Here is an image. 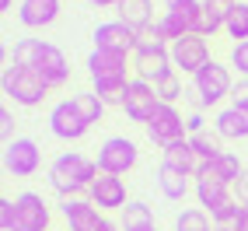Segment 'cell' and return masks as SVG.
I'll use <instances>...</instances> for the list:
<instances>
[{
    "label": "cell",
    "instance_id": "obj_1",
    "mask_svg": "<svg viewBox=\"0 0 248 231\" xmlns=\"http://www.w3.org/2000/svg\"><path fill=\"white\" fill-rule=\"evenodd\" d=\"M129 56L123 53H105V49H94L88 56V74H91V84L94 95L102 98L105 105H123V95L129 88Z\"/></svg>",
    "mask_w": 248,
    "mask_h": 231
},
{
    "label": "cell",
    "instance_id": "obj_2",
    "mask_svg": "<svg viewBox=\"0 0 248 231\" xmlns=\"http://www.w3.org/2000/svg\"><path fill=\"white\" fill-rule=\"evenodd\" d=\"M46 179H49V189L60 193V200H70V196L91 189V182L98 179V165L80 151H63L53 158Z\"/></svg>",
    "mask_w": 248,
    "mask_h": 231
},
{
    "label": "cell",
    "instance_id": "obj_3",
    "mask_svg": "<svg viewBox=\"0 0 248 231\" xmlns=\"http://www.w3.org/2000/svg\"><path fill=\"white\" fill-rule=\"evenodd\" d=\"M129 63H133V74L140 81H147V84H157V81H164L168 74H175V63H171V46L157 39L154 32H147V35H140L137 42V53L129 56Z\"/></svg>",
    "mask_w": 248,
    "mask_h": 231
},
{
    "label": "cell",
    "instance_id": "obj_4",
    "mask_svg": "<svg viewBox=\"0 0 248 231\" xmlns=\"http://www.w3.org/2000/svg\"><path fill=\"white\" fill-rule=\"evenodd\" d=\"M231 91H234V81H231V70L224 67V63L217 60H210L206 67L192 77V105L196 109H210V105H217L224 102V98H231Z\"/></svg>",
    "mask_w": 248,
    "mask_h": 231
},
{
    "label": "cell",
    "instance_id": "obj_5",
    "mask_svg": "<svg viewBox=\"0 0 248 231\" xmlns=\"http://www.w3.org/2000/svg\"><path fill=\"white\" fill-rule=\"evenodd\" d=\"M0 84H4V95L14 98V105H21V109L42 105L46 95H49V84H46L35 70H28V67H7Z\"/></svg>",
    "mask_w": 248,
    "mask_h": 231
},
{
    "label": "cell",
    "instance_id": "obj_6",
    "mask_svg": "<svg viewBox=\"0 0 248 231\" xmlns=\"http://www.w3.org/2000/svg\"><path fill=\"white\" fill-rule=\"evenodd\" d=\"M137 161H140V147L129 137H108L98 147V158H94L102 175H126L137 168Z\"/></svg>",
    "mask_w": 248,
    "mask_h": 231
},
{
    "label": "cell",
    "instance_id": "obj_7",
    "mask_svg": "<svg viewBox=\"0 0 248 231\" xmlns=\"http://www.w3.org/2000/svg\"><path fill=\"white\" fill-rule=\"evenodd\" d=\"M4 168L14 179H31L42 168V147L31 137H14L11 144H4Z\"/></svg>",
    "mask_w": 248,
    "mask_h": 231
},
{
    "label": "cell",
    "instance_id": "obj_8",
    "mask_svg": "<svg viewBox=\"0 0 248 231\" xmlns=\"http://www.w3.org/2000/svg\"><path fill=\"white\" fill-rule=\"evenodd\" d=\"M147 137L164 151V147H171L178 140H189V126H186V119H182V112L175 105H157L154 119L147 123Z\"/></svg>",
    "mask_w": 248,
    "mask_h": 231
},
{
    "label": "cell",
    "instance_id": "obj_9",
    "mask_svg": "<svg viewBox=\"0 0 248 231\" xmlns=\"http://www.w3.org/2000/svg\"><path fill=\"white\" fill-rule=\"evenodd\" d=\"M161 105V98H157V88L154 84H147V81L133 77L129 81V88L123 95V112H126V119H133V123H151L154 119V112Z\"/></svg>",
    "mask_w": 248,
    "mask_h": 231
},
{
    "label": "cell",
    "instance_id": "obj_10",
    "mask_svg": "<svg viewBox=\"0 0 248 231\" xmlns=\"http://www.w3.org/2000/svg\"><path fill=\"white\" fill-rule=\"evenodd\" d=\"M14 214H18V224H14V231H49V221H53V210H49V203L42 200L39 193H18L14 196Z\"/></svg>",
    "mask_w": 248,
    "mask_h": 231
},
{
    "label": "cell",
    "instance_id": "obj_11",
    "mask_svg": "<svg viewBox=\"0 0 248 231\" xmlns=\"http://www.w3.org/2000/svg\"><path fill=\"white\" fill-rule=\"evenodd\" d=\"M94 49H105V53H123V56H133L137 53V42H140V35L133 28H126L119 18L115 21H102L94 28Z\"/></svg>",
    "mask_w": 248,
    "mask_h": 231
},
{
    "label": "cell",
    "instance_id": "obj_12",
    "mask_svg": "<svg viewBox=\"0 0 248 231\" xmlns=\"http://www.w3.org/2000/svg\"><path fill=\"white\" fill-rule=\"evenodd\" d=\"M171 63H175V70L196 77V74H200L206 63H210V46H206V39L186 35V39L171 42Z\"/></svg>",
    "mask_w": 248,
    "mask_h": 231
},
{
    "label": "cell",
    "instance_id": "obj_13",
    "mask_svg": "<svg viewBox=\"0 0 248 231\" xmlns=\"http://www.w3.org/2000/svg\"><path fill=\"white\" fill-rule=\"evenodd\" d=\"M35 70L46 84H49V91L53 88H63L70 81V60H67V53H63L60 46H53V42H42V49H39V60H35Z\"/></svg>",
    "mask_w": 248,
    "mask_h": 231
},
{
    "label": "cell",
    "instance_id": "obj_14",
    "mask_svg": "<svg viewBox=\"0 0 248 231\" xmlns=\"http://www.w3.org/2000/svg\"><path fill=\"white\" fill-rule=\"evenodd\" d=\"M88 200L98 207V210H126L129 207V196H126V179L123 175H102L91 182L88 189Z\"/></svg>",
    "mask_w": 248,
    "mask_h": 231
},
{
    "label": "cell",
    "instance_id": "obj_15",
    "mask_svg": "<svg viewBox=\"0 0 248 231\" xmlns=\"http://www.w3.org/2000/svg\"><path fill=\"white\" fill-rule=\"evenodd\" d=\"M88 130L91 126L80 119V112L74 109L70 98H67V102H56L53 109H49V133H53L56 140H67V144L70 140H80Z\"/></svg>",
    "mask_w": 248,
    "mask_h": 231
},
{
    "label": "cell",
    "instance_id": "obj_16",
    "mask_svg": "<svg viewBox=\"0 0 248 231\" xmlns=\"http://www.w3.org/2000/svg\"><path fill=\"white\" fill-rule=\"evenodd\" d=\"M231 11H234V0H203L200 14H196V35L213 39L217 32H224Z\"/></svg>",
    "mask_w": 248,
    "mask_h": 231
},
{
    "label": "cell",
    "instance_id": "obj_17",
    "mask_svg": "<svg viewBox=\"0 0 248 231\" xmlns=\"http://www.w3.org/2000/svg\"><path fill=\"white\" fill-rule=\"evenodd\" d=\"M60 217L67 221L70 231H94L98 221H102V214L84 196H70V200H60Z\"/></svg>",
    "mask_w": 248,
    "mask_h": 231
},
{
    "label": "cell",
    "instance_id": "obj_18",
    "mask_svg": "<svg viewBox=\"0 0 248 231\" xmlns=\"http://www.w3.org/2000/svg\"><path fill=\"white\" fill-rule=\"evenodd\" d=\"M241 175H245L241 158L234 151H224V154H217L213 161H203V168H200L196 179H217V182H224V186H234Z\"/></svg>",
    "mask_w": 248,
    "mask_h": 231
},
{
    "label": "cell",
    "instance_id": "obj_19",
    "mask_svg": "<svg viewBox=\"0 0 248 231\" xmlns=\"http://www.w3.org/2000/svg\"><path fill=\"white\" fill-rule=\"evenodd\" d=\"M119 21L126 28H133L137 35H147L157 21H154V0H119Z\"/></svg>",
    "mask_w": 248,
    "mask_h": 231
},
{
    "label": "cell",
    "instance_id": "obj_20",
    "mask_svg": "<svg viewBox=\"0 0 248 231\" xmlns=\"http://www.w3.org/2000/svg\"><path fill=\"white\" fill-rule=\"evenodd\" d=\"M60 0H21L18 7V21L25 28H49L60 18Z\"/></svg>",
    "mask_w": 248,
    "mask_h": 231
},
{
    "label": "cell",
    "instance_id": "obj_21",
    "mask_svg": "<svg viewBox=\"0 0 248 231\" xmlns=\"http://www.w3.org/2000/svg\"><path fill=\"white\" fill-rule=\"evenodd\" d=\"M161 165H168V168L189 175V179H196V175H200V168H203V161H200V154L192 151L189 140H178V144H171V147H164V151H161Z\"/></svg>",
    "mask_w": 248,
    "mask_h": 231
},
{
    "label": "cell",
    "instance_id": "obj_22",
    "mask_svg": "<svg viewBox=\"0 0 248 231\" xmlns=\"http://www.w3.org/2000/svg\"><path fill=\"white\" fill-rule=\"evenodd\" d=\"M192 193H196V200H200V207H203L206 214H217V210H220L224 203H231V200H234V193H231V186L217 182V179H196Z\"/></svg>",
    "mask_w": 248,
    "mask_h": 231
},
{
    "label": "cell",
    "instance_id": "obj_23",
    "mask_svg": "<svg viewBox=\"0 0 248 231\" xmlns=\"http://www.w3.org/2000/svg\"><path fill=\"white\" fill-rule=\"evenodd\" d=\"M213 130L220 133V140H248V112H245V109H234V105H227V109L217 112Z\"/></svg>",
    "mask_w": 248,
    "mask_h": 231
},
{
    "label": "cell",
    "instance_id": "obj_24",
    "mask_svg": "<svg viewBox=\"0 0 248 231\" xmlns=\"http://www.w3.org/2000/svg\"><path fill=\"white\" fill-rule=\"evenodd\" d=\"M157 189H161L164 200H186L192 186H189V175H182V172L168 168V165H161V168H157Z\"/></svg>",
    "mask_w": 248,
    "mask_h": 231
},
{
    "label": "cell",
    "instance_id": "obj_25",
    "mask_svg": "<svg viewBox=\"0 0 248 231\" xmlns=\"http://www.w3.org/2000/svg\"><path fill=\"white\" fill-rule=\"evenodd\" d=\"M123 231H157L154 210L143 200H129V207L123 210Z\"/></svg>",
    "mask_w": 248,
    "mask_h": 231
},
{
    "label": "cell",
    "instance_id": "obj_26",
    "mask_svg": "<svg viewBox=\"0 0 248 231\" xmlns=\"http://www.w3.org/2000/svg\"><path fill=\"white\" fill-rule=\"evenodd\" d=\"M70 102H74V109L80 112V119H84L88 126L102 123V116H105V109H108L94 91H77V95H70Z\"/></svg>",
    "mask_w": 248,
    "mask_h": 231
},
{
    "label": "cell",
    "instance_id": "obj_27",
    "mask_svg": "<svg viewBox=\"0 0 248 231\" xmlns=\"http://www.w3.org/2000/svg\"><path fill=\"white\" fill-rule=\"evenodd\" d=\"M189 144H192V151L200 154V161H213L217 154H224V140H220L217 130H200V133L189 137Z\"/></svg>",
    "mask_w": 248,
    "mask_h": 231
},
{
    "label": "cell",
    "instance_id": "obj_28",
    "mask_svg": "<svg viewBox=\"0 0 248 231\" xmlns=\"http://www.w3.org/2000/svg\"><path fill=\"white\" fill-rule=\"evenodd\" d=\"M39 49H42V39H18L11 49V67H35L39 60Z\"/></svg>",
    "mask_w": 248,
    "mask_h": 231
},
{
    "label": "cell",
    "instance_id": "obj_29",
    "mask_svg": "<svg viewBox=\"0 0 248 231\" xmlns=\"http://www.w3.org/2000/svg\"><path fill=\"white\" fill-rule=\"evenodd\" d=\"M224 32L234 42H248V0H234V11H231Z\"/></svg>",
    "mask_w": 248,
    "mask_h": 231
},
{
    "label": "cell",
    "instance_id": "obj_30",
    "mask_svg": "<svg viewBox=\"0 0 248 231\" xmlns=\"http://www.w3.org/2000/svg\"><path fill=\"white\" fill-rule=\"evenodd\" d=\"M175 231H213V221L203 207H189L175 217Z\"/></svg>",
    "mask_w": 248,
    "mask_h": 231
},
{
    "label": "cell",
    "instance_id": "obj_31",
    "mask_svg": "<svg viewBox=\"0 0 248 231\" xmlns=\"http://www.w3.org/2000/svg\"><path fill=\"white\" fill-rule=\"evenodd\" d=\"M157 98H161V105H175L178 98H182V77H178V70L175 74H168L164 81H157Z\"/></svg>",
    "mask_w": 248,
    "mask_h": 231
},
{
    "label": "cell",
    "instance_id": "obj_32",
    "mask_svg": "<svg viewBox=\"0 0 248 231\" xmlns=\"http://www.w3.org/2000/svg\"><path fill=\"white\" fill-rule=\"evenodd\" d=\"M231 67L248 77V42H234V46H231Z\"/></svg>",
    "mask_w": 248,
    "mask_h": 231
},
{
    "label": "cell",
    "instance_id": "obj_33",
    "mask_svg": "<svg viewBox=\"0 0 248 231\" xmlns=\"http://www.w3.org/2000/svg\"><path fill=\"white\" fill-rule=\"evenodd\" d=\"M14 224H18L14 200H11V196H4V200H0V228H4V231H14Z\"/></svg>",
    "mask_w": 248,
    "mask_h": 231
},
{
    "label": "cell",
    "instance_id": "obj_34",
    "mask_svg": "<svg viewBox=\"0 0 248 231\" xmlns=\"http://www.w3.org/2000/svg\"><path fill=\"white\" fill-rule=\"evenodd\" d=\"M231 105L248 112V77H241L238 84H234V91H231Z\"/></svg>",
    "mask_w": 248,
    "mask_h": 231
},
{
    "label": "cell",
    "instance_id": "obj_35",
    "mask_svg": "<svg viewBox=\"0 0 248 231\" xmlns=\"http://www.w3.org/2000/svg\"><path fill=\"white\" fill-rule=\"evenodd\" d=\"M0 137H4V144H11V140H14V116H11V109H7V105L0 109Z\"/></svg>",
    "mask_w": 248,
    "mask_h": 231
},
{
    "label": "cell",
    "instance_id": "obj_36",
    "mask_svg": "<svg viewBox=\"0 0 248 231\" xmlns=\"http://www.w3.org/2000/svg\"><path fill=\"white\" fill-rule=\"evenodd\" d=\"M203 0H164V11H200Z\"/></svg>",
    "mask_w": 248,
    "mask_h": 231
},
{
    "label": "cell",
    "instance_id": "obj_37",
    "mask_svg": "<svg viewBox=\"0 0 248 231\" xmlns=\"http://www.w3.org/2000/svg\"><path fill=\"white\" fill-rule=\"evenodd\" d=\"M231 189H234V200H238V203H248V168H245V175H241Z\"/></svg>",
    "mask_w": 248,
    "mask_h": 231
},
{
    "label": "cell",
    "instance_id": "obj_38",
    "mask_svg": "<svg viewBox=\"0 0 248 231\" xmlns=\"http://www.w3.org/2000/svg\"><path fill=\"white\" fill-rule=\"evenodd\" d=\"M186 126H189V137H192V133H200V130H206V126H203V116H200V112H192L189 119H186Z\"/></svg>",
    "mask_w": 248,
    "mask_h": 231
},
{
    "label": "cell",
    "instance_id": "obj_39",
    "mask_svg": "<svg viewBox=\"0 0 248 231\" xmlns=\"http://www.w3.org/2000/svg\"><path fill=\"white\" fill-rule=\"evenodd\" d=\"M94 231H123V228L115 224L112 217H105V214H102V221H98V228H94Z\"/></svg>",
    "mask_w": 248,
    "mask_h": 231
},
{
    "label": "cell",
    "instance_id": "obj_40",
    "mask_svg": "<svg viewBox=\"0 0 248 231\" xmlns=\"http://www.w3.org/2000/svg\"><path fill=\"white\" fill-rule=\"evenodd\" d=\"M238 231H248V203H241V214H238Z\"/></svg>",
    "mask_w": 248,
    "mask_h": 231
},
{
    "label": "cell",
    "instance_id": "obj_41",
    "mask_svg": "<svg viewBox=\"0 0 248 231\" xmlns=\"http://www.w3.org/2000/svg\"><path fill=\"white\" fill-rule=\"evenodd\" d=\"M88 4H94V7H119V0H88Z\"/></svg>",
    "mask_w": 248,
    "mask_h": 231
},
{
    "label": "cell",
    "instance_id": "obj_42",
    "mask_svg": "<svg viewBox=\"0 0 248 231\" xmlns=\"http://www.w3.org/2000/svg\"><path fill=\"white\" fill-rule=\"evenodd\" d=\"M213 231H238L234 224H213Z\"/></svg>",
    "mask_w": 248,
    "mask_h": 231
},
{
    "label": "cell",
    "instance_id": "obj_43",
    "mask_svg": "<svg viewBox=\"0 0 248 231\" xmlns=\"http://www.w3.org/2000/svg\"><path fill=\"white\" fill-rule=\"evenodd\" d=\"M11 4H14V0H0V11H11Z\"/></svg>",
    "mask_w": 248,
    "mask_h": 231
}]
</instances>
